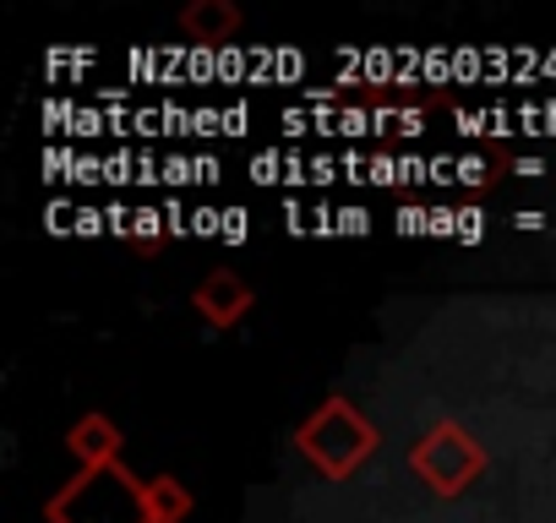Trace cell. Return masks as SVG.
I'll return each mask as SVG.
<instances>
[{"label":"cell","mask_w":556,"mask_h":523,"mask_svg":"<svg viewBox=\"0 0 556 523\" xmlns=\"http://www.w3.org/2000/svg\"><path fill=\"white\" fill-rule=\"evenodd\" d=\"M458 180H469V186H475V180H480V164H475V158H464V164H458Z\"/></svg>","instance_id":"obj_4"},{"label":"cell","mask_w":556,"mask_h":523,"mask_svg":"<svg viewBox=\"0 0 556 523\" xmlns=\"http://www.w3.org/2000/svg\"><path fill=\"white\" fill-rule=\"evenodd\" d=\"M339 229H355V234H366V207H344V213H339Z\"/></svg>","instance_id":"obj_2"},{"label":"cell","mask_w":556,"mask_h":523,"mask_svg":"<svg viewBox=\"0 0 556 523\" xmlns=\"http://www.w3.org/2000/svg\"><path fill=\"white\" fill-rule=\"evenodd\" d=\"M218 234H224V240H245V213H240V207H229V213H224V229H218Z\"/></svg>","instance_id":"obj_1"},{"label":"cell","mask_w":556,"mask_h":523,"mask_svg":"<svg viewBox=\"0 0 556 523\" xmlns=\"http://www.w3.org/2000/svg\"><path fill=\"white\" fill-rule=\"evenodd\" d=\"M480 229H485V224H480V213H469V207H464V213H458V240H475Z\"/></svg>","instance_id":"obj_3"}]
</instances>
